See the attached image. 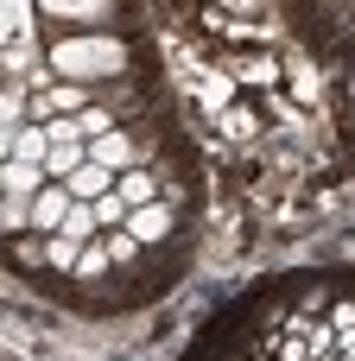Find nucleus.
<instances>
[{
    "label": "nucleus",
    "instance_id": "1",
    "mask_svg": "<svg viewBox=\"0 0 355 361\" xmlns=\"http://www.w3.org/2000/svg\"><path fill=\"white\" fill-rule=\"evenodd\" d=\"M127 63V44L121 38H64L57 51H51V70L57 76H76V82H89V76H114Z\"/></svg>",
    "mask_w": 355,
    "mask_h": 361
},
{
    "label": "nucleus",
    "instance_id": "2",
    "mask_svg": "<svg viewBox=\"0 0 355 361\" xmlns=\"http://www.w3.org/2000/svg\"><path fill=\"white\" fill-rule=\"evenodd\" d=\"M83 159H89V165H102V171H127V165H133V140L108 127V133H95V140H89V152H83Z\"/></svg>",
    "mask_w": 355,
    "mask_h": 361
},
{
    "label": "nucleus",
    "instance_id": "3",
    "mask_svg": "<svg viewBox=\"0 0 355 361\" xmlns=\"http://www.w3.org/2000/svg\"><path fill=\"white\" fill-rule=\"evenodd\" d=\"M108 184H114V171H102V165H76L70 178H64V190H70V203H95V197H108Z\"/></svg>",
    "mask_w": 355,
    "mask_h": 361
},
{
    "label": "nucleus",
    "instance_id": "4",
    "mask_svg": "<svg viewBox=\"0 0 355 361\" xmlns=\"http://www.w3.org/2000/svg\"><path fill=\"white\" fill-rule=\"evenodd\" d=\"M64 209H70V190H64V184H51V190H38V197L25 203V216H32V228H57V222H64Z\"/></svg>",
    "mask_w": 355,
    "mask_h": 361
},
{
    "label": "nucleus",
    "instance_id": "5",
    "mask_svg": "<svg viewBox=\"0 0 355 361\" xmlns=\"http://www.w3.org/2000/svg\"><path fill=\"white\" fill-rule=\"evenodd\" d=\"M114 197H121L127 209H140V203H152V197H159V178H152V171H133V165H127V171L114 178Z\"/></svg>",
    "mask_w": 355,
    "mask_h": 361
},
{
    "label": "nucleus",
    "instance_id": "6",
    "mask_svg": "<svg viewBox=\"0 0 355 361\" xmlns=\"http://www.w3.org/2000/svg\"><path fill=\"white\" fill-rule=\"evenodd\" d=\"M95 228H102V222H95V209H89V203H70V209H64V222H57L51 235H64V241L89 247V241H95Z\"/></svg>",
    "mask_w": 355,
    "mask_h": 361
},
{
    "label": "nucleus",
    "instance_id": "7",
    "mask_svg": "<svg viewBox=\"0 0 355 361\" xmlns=\"http://www.w3.org/2000/svg\"><path fill=\"white\" fill-rule=\"evenodd\" d=\"M165 228H172V216H165L159 203H140V209L127 216V235H133V241H159Z\"/></svg>",
    "mask_w": 355,
    "mask_h": 361
},
{
    "label": "nucleus",
    "instance_id": "8",
    "mask_svg": "<svg viewBox=\"0 0 355 361\" xmlns=\"http://www.w3.org/2000/svg\"><path fill=\"white\" fill-rule=\"evenodd\" d=\"M44 108H51V121L57 114H83L89 95H83V82H57V89H44Z\"/></svg>",
    "mask_w": 355,
    "mask_h": 361
},
{
    "label": "nucleus",
    "instance_id": "9",
    "mask_svg": "<svg viewBox=\"0 0 355 361\" xmlns=\"http://www.w3.org/2000/svg\"><path fill=\"white\" fill-rule=\"evenodd\" d=\"M44 152H51L44 127H19V133H13V159H19V165H44Z\"/></svg>",
    "mask_w": 355,
    "mask_h": 361
},
{
    "label": "nucleus",
    "instance_id": "10",
    "mask_svg": "<svg viewBox=\"0 0 355 361\" xmlns=\"http://www.w3.org/2000/svg\"><path fill=\"white\" fill-rule=\"evenodd\" d=\"M76 165H83V140H64V146H51V152H44V165H38V171H51V178H70Z\"/></svg>",
    "mask_w": 355,
    "mask_h": 361
},
{
    "label": "nucleus",
    "instance_id": "11",
    "mask_svg": "<svg viewBox=\"0 0 355 361\" xmlns=\"http://www.w3.org/2000/svg\"><path fill=\"white\" fill-rule=\"evenodd\" d=\"M76 121V140H95V133H108V114L102 108H83V114H70Z\"/></svg>",
    "mask_w": 355,
    "mask_h": 361
},
{
    "label": "nucleus",
    "instance_id": "12",
    "mask_svg": "<svg viewBox=\"0 0 355 361\" xmlns=\"http://www.w3.org/2000/svg\"><path fill=\"white\" fill-rule=\"evenodd\" d=\"M89 209H95V222H121V216H127V203H121L114 190H108V197H95Z\"/></svg>",
    "mask_w": 355,
    "mask_h": 361
},
{
    "label": "nucleus",
    "instance_id": "13",
    "mask_svg": "<svg viewBox=\"0 0 355 361\" xmlns=\"http://www.w3.org/2000/svg\"><path fill=\"white\" fill-rule=\"evenodd\" d=\"M76 254H83V247H76V241H64V235L44 247V260H51V267H76Z\"/></svg>",
    "mask_w": 355,
    "mask_h": 361
},
{
    "label": "nucleus",
    "instance_id": "14",
    "mask_svg": "<svg viewBox=\"0 0 355 361\" xmlns=\"http://www.w3.org/2000/svg\"><path fill=\"white\" fill-rule=\"evenodd\" d=\"M44 13H102V0H38Z\"/></svg>",
    "mask_w": 355,
    "mask_h": 361
},
{
    "label": "nucleus",
    "instance_id": "15",
    "mask_svg": "<svg viewBox=\"0 0 355 361\" xmlns=\"http://www.w3.org/2000/svg\"><path fill=\"white\" fill-rule=\"evenodd\" d=\"M102 267H108V247H83L76 254V273H102Z\"/></svg>",
    "mask_w": 355,
    "mask_h": 361
},
{
    "label": "nucleus",
    "instance_id": "16",
    "mask_svg": "<svg viewBox=\"0 0 355 361\" xmlns=\"http://www.w3.org/2000/svg\"><path fill=\"white\" fill-rule=\"evenodd\" d=\"M133 247H140L133 235H114V241H108V260H133Z\"/></svg>",
    "mask_w": 355,
    "mask_h": 361
},
{
    "label": "nucleus",
    "instance_id": "17",
    "mask_svg": "<svg viewBox=\"0 0 355 361\" xmlns=\"http://www.w3.org/2000/svg\"><path fill=\"white\" fill-rule=\"evenodd\" d=\"M13 159V127H0V165Z\"/></svg>",
    "mask_w": 355,
    "mask_h": 361
},
{
    "label": "nucleus",
    "instance_id": "18",
    "mask_svg": "<svg viewBox=\"0 0 355 361\" xmlns=\"http://www.w3.org/2000/svg\"><path fill=\"white\" fill-rule=\"evenodd\" d=\"M229 6H248V0H229Z\"/></svg>",
    "mask_w": 355,
    "mask_h": 361
}]
</instances>
